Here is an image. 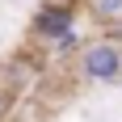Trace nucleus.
Listing matches in <instances>:
<instances>
[{
	"instance_id": "obj_2",
	"label": "nucleus",
	"mask_w": 122,
	"mask_h": 122,
	"mask_svg": "<svg viewBox=\"0 0 122 122\" xmlns=\"http://www.w3.org/2000/svg\"><path fill=\"white\" fill-rule=\"evenodd\" d=\"M67 30H76V4H67V0H42L30 17V34L42 42H55Z\"/></svg>"
},
{
	"instance_id": "obj_3",
	"label": "nucleus",
	"mask_w": 122,
	"mask_h": 122,
	"mask_svg": "<svg viewBox=\"0 0 122 122\" xmlns=\"http://www.w3.org/2000/svg\"><path fill=\"white\" fill-rule=\"evenodd\" d=\"M84 51V38H80V30H67L63 38H55L51 42V55H59V59H67V55H80Z\"/></svg>"
},
{
	"instance_id": "obj_6",
	"label": "nucleus",
	"mask_w": 122,
	"mask_h": 122,
	"mask_svg": "<svg viewBox=\"0 0 122 122\" xmlns=\"http://www.w3.org/2000/svg\"><path fill=\"white\" fill-rule=\"evenodd\" d=\"M4 114H9V101H4V93H0V122H4Z\"/></svg>"
},
{
	"instance_id": "obj_4",
	"label": "nucleus",
	"mask_w": 122,
	"mask_h": 122,
	"mask_svg": "<svg viewBox=\"0 0 122 122\" xmlns=\"http://www.w3.org/2000/svg\"><path fill=\"white\" fill-rule=\"evenodd\" d=\"M88 9H93V17L105 25V21H118L122 17V0H88Z\"/></svg>"
},
{
	"instance_id": "obj_1",
	"label": "nucleus",
	"mask_w": 122,
	"mask_h": 122,
	"mask_svg": "<svg viewBox=\"0 0 122 122\" xmlns=\"http://www.w3.org/2000/svg\"><path fill=\"white\" fill-rule=\"evenodd\" d=\"M80 76L93 84H118L122 80V42L101 34L97 42H84L80 51Z\"/></svg>"
},
{
	"instance_id": "obj_5",
	"label": "nucleus",
	"mask_w": 122,
	"mask_h": 122,
	"mask_svg": "<svg viewBox=\"0 0 122 122\" xmlns=\"http://www.w3.org/2000/svg\"><path fill=\"white\" fill-rule=\"evenodd\" d=\"M105 38H114V42H122V17H118V21H105Z\"/></svg>"
}]
</instances>
